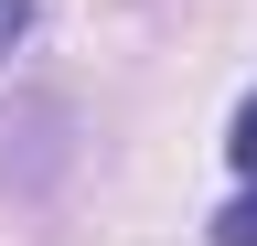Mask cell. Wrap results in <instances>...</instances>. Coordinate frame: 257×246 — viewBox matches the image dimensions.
I'll list each match as a JSON object with an SVG mask.
<instances>
[{"label": "cell", "instance_id": "obj_1", "mask_svg": "<svg viewBox=\"0 0 257 246\" xmlns=\"http://www.w3.org/2000/svg\"><path fill=\"white\" fill-rule=\"evenodd\" d=\"M214 246H257V171H246V193L214 214Z\"/></svg>", "mask_w": 257, "mask_h": 246}, {"label": "cell", "instance_id": "obj_2", "mask_svg": "<svg viewBox=\"0 0 257 246\" xmlns=\"http://www.w3.org/2000/svg\"><path fill=\"white\" fill-rule=\"evenodd\" d=\"M225 161H236V171H257V97L236 107V129H225Z\"/></svg>", "mask_w": 257, "mask_h": 246}, {"label": "cell", "instance_id": "obj_3", "mask_svg": "<svg viewBox=\"0 0 257 246\" xmlns=\"http://www.w3.org/2000/svg\"><path fill=\"white\" fill-rule=\"evenodd\" d=\"M22 33H32V0H0V54H11Z\"/></svg>", "mask_w": 257, "mask_h": 246}]
</instances>
